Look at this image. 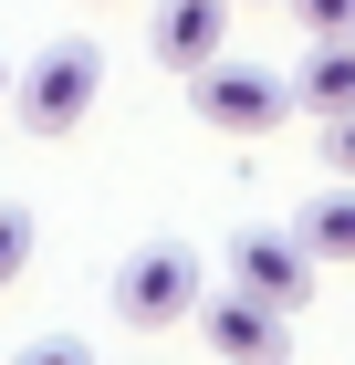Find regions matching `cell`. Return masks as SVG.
<instances>
[{
    "instance_id": "6da1fadb",
    "label": "cell",
    "mask_w": 355,
    "mask_h": 365,
    "mask_svg": "<svg viewBox=\"0 0 355 365\" xmlns=\"http://www.w3.org/2000/svg\"><path fill=\"white\" fill-rule=\"evenodd\" d=\"M94 94H105V53L84 42V31H63V42H42L21 73V125L31 136H74L84 115H94Z\"/></svg>"
},
{
    "instance_id": "7a4b0ae2",
    "label": "cell",
    "mask_w": 355,
    "mask_h": 365,
    "mask_svg": "<svg viewBox=\"0 0 355 365\" xmlns=\"http://www.w3.org/2000/svg\"><path fill=\"white\" fill-rule=\"evenodd\" d=\"M189 313H199V251L146 240V251L115 261V324H126V334H167V324H189Z\"/></svg>"
},
{
    "instance_id": "3957f363",
    "label": "cell",
    "mask_w": 355,
    "mask_h": 365,
    "mask_svg": "<svg viewBox=\"0 0 355 365\" xmlns=\"http://www.w3.org/2000/svg\"><path fill=\"white\" fill-rule=\"evenodd\" d=\"M189 324H199V344H209V355H230V365H282V355H293V313L261 303V292H241V282L199 292Z\"/></svg>"
},
{
    "instance_id": "277c9868",
    "label": "cell",
    "mask_w": 355,
    "mask_h": 365,
    "mask_svg": "<svg viewBox=\"0 0 355 365\" xmlns=\"http://www.w3.org/2000/svg\"><path fill=\"white\" fill-rule=\"evenodd\" d=\"M314 240L303 230H272V220H251V230H230V282L241 292H261V303H282V313H303L314 303Z\"/></svg>"
},
{
    "instance_id": "5b68a950",
    "label": "cell",
    "mask_w": 355,
    "mask_h": 365,
    "mask_svg": "<svg viewBox=\"0 0 355 365\" xmlns=\"http://www.w3.org/2000/svg\"><path fill=\"white\" fill-rule=\"evenodd\" d=\"M199 115H209L219 136H261V125H282V105H293V84L282 73H261V63H199Z\"/></svg>"
},
{
    "instance_id": "8992f818",
    "label": "cell",
    "mask_w": 355,
    "mask_h": 365,
    "mask_svg": "<svg viewBox=\"0 0 355 365\" xmlns=\"http://www.w3.org/2000/svg\"><path fill=\"white\" fill-rule=\"evenodd\" d=\"M230 11H241V0H157L146 53H157L167 73H199V63H219V42H230Z\"/></svg>"
},
{
    "instance_id": "52a82bcc",
    "label": "cell",
    "mask_w": 355,
    "mask_h": 365,
    "mask_svg": "<svg viewBox=\"0 0 355 365\" xmlns=\"http://www.w3.org/2000/svg\"><path fill=\"white\" fill-rule=\"evenodd\" d=\"M293 105L303 115H345L355 105V31H314V53L293 63Z\"/></svg>"
},
{
    "instance_id": "ba28073f",
    "label": "cell",
    "mask_w": 355,
    "mask_h": 365,
    "mask_svg": "<svg viewBox=\"0 0 355 365\" xmlns=\"http://www.w3.org/2000/svg\"><path fill=\"white\" fill-rule=\"evenodd\" d=\"M303 240H314V261H324V272H355V178H334L324 198H303Z\"/></svg>"
},
{
    "instance_id": "9c48e42d",
    "label": "cell",
    "mask_w": 355,
    "mask_h": 365,
    "mask_svg": "<svg viewBox=\"0 0 355 365\" xmlns=\"http://www.w3.org/2000/svg\"><path fill=\"white\" fill-rule=\"evenodd\" d=\"M31 272V209H0V292Z\"/></svg>"
},
{
    "instance_id": "30bf717a",
    "label": "cell",
    "mask_w": 355,
    "mask_h": 365,
    "mask_svg": "<svg viewBox=\"0 0 355 365\" xmlns=\"http://www.w3.org/2000/svg\"><path fill=\"white\" fill-rule=\"evenodd\" d=\"M324 168H334V178H355V105H345V115H324Z\"/></svg>"
},
{
    "instance_id": "8fae6325",
    "label": "cell",
    "mask_w": 355,
    "mask_h": 365,
    "mask_svg": "<svg viewBox=\"0 0 355 365\" xmlns=\"http://www.w3.org/2000/svg\"><path fill=\"white\" fill-rule=\"evenodd\" d=\"M303 31H355V0H293Z\"/></svg>"
},
{
    "instance_id": "7c38bea8",
    "label": "cell",
    "mask_w": 355,
    "mask_h": 365,
    "mask_svg": "<svg viewBox=\"0 0 355 365\" xmlns=\"http://www.w3.org/2000/svg\"><path fill=\"white\" fill-rule=\"evenodd\" d=\"M0 84H11V73H0Z\"/></svg>"
},
{
    "instance_id": "4fadbf2b",
    "label": "cell",
    "mask_w": 355,
    "mask_h": 365,
    "mask_svg": "<svg viewBox=\"0 0 355 365\" xmlns=\"http://www.w3.org/2000/svg\"><path fill=\"white\" fill-rule=\"evenodd\" d=\"M241 11H251V0H241Z\"/></svg>"
}]
</instances>
